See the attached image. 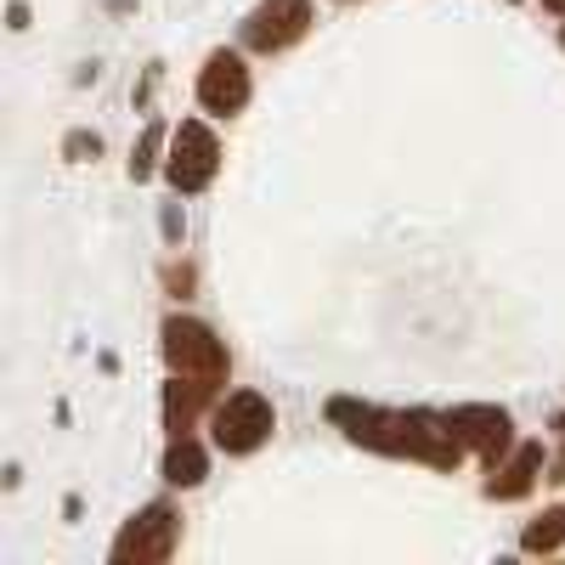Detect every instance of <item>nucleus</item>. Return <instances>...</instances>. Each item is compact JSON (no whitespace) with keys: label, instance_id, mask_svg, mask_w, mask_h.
<instances>
[{"label":"nucleus","instance_id":"obj_1","mask_svg":"<svg viewBox=\"0 0 565 565\" xmlns=\"http://www.w3.org/2000/svg\"><path fill=\"white\" fill-rule=\"evenodd\" d=\"M328 418L345 424V436L356 447L391 452V458H418V463H430V469H458V458H463V441L447 430V418L441 413H424V407L385 413V407L334 396V402H328Z\"/></svg>","mask_w":565,"mask_h":565},{"label":"nucleus","instance_id":"obj_2","mask_svg":"<svg viewBox=\"0 0 565 565\" xmlns=\"http://www.w3.org/2000/svg\"><path fill=\"white\" fill-rule=\"evenodd\" d=\"M164 362L170 373H193V380H215V385H226V373H232V356L215 340V328L199 317H181V311L164 317Z\"/></svg>","mask_w":565,"mask_h":565},{"label":"nucleus","instance_id":"obj_3","mask_svg":"<svg viewBox=\"0 0 565 565\" xmlns=\"http://www.w3.org/2000/svg\"><path fill=\"white\" fill-rule=\"evenodd\" d=\"M210 430H215V447L232 452V458H244L255 447L271 441L277 430V413L260 391H232L226 402H215V418H210Z\"/></svg>","mask_w":565,"mask_h":565},{"label":"nucleus","instance_id":"obj_4","mask_svg":"<svg viewBox=\"0 0 565 565\" xmlns=\"http://www.w3.org/2000/svg\"><path fill=\"white\" fill-rule=\"evenodd\" d=\"M221 170V141L204 119H181L170 130V159H164V175L175 193H204Z\"/></svg>","mask_w":565,"mask_h":565},{"label":"nucleus","instance_id":"obj_5","mask_svg":"<svg viewBox=\"0 0 565 565\" xmlns=\"http://www.w3.org/2000/svg\"><path fill=\"white\" fill-rule=\"evenodd\" d=\"M181 543V514L170 503H148L114 537V565H164Z\"/></svg>","mask_w":565,"mask_h":565},{"label":"nucleus","instance_id":"obj_6","mask_svg":"<svg viewBox=\"0 0 565 565\" xmlns=\"http://www.w3.org/2000/svg\"><path fill=\"white\" fill-rule=\"evenodd\" d=\"M441 418H447V430H452L463 447L481 452L487 469L514 447V418H509L503 407H492V402H463V407H447Z\"/></svg>","mask_w":565,"mask_h":565},{"label":"nucleus","instance_id":"obj_7","mask_svg":"<svg viewBox=\"0 0 565 565\" xmlns=\"http://www.w3.org/2000/svg\"><path fill=\"white\" fill-rule=\"evenodd\" d=\"M311 29V0H260L244 18V45L249 52H289Z\"/></svg>","mask_w":565,"mask_h":565},{"label":"nucleus","instance_id":"obj_8","mask_svg":"<svg viewBox=\"0 0 565 565\" xmlns=\"http://www.w3.org/2000/svg\"><path fill=\"white\" fill-rule=\"evenodd\" d=\"M244 103H249V68H244V57L238 52H210V63L199 74V108L226 119V114H244Z\"/></svg>","mask_w":565,"mask_h":565},{"label":"nucleus","instance_id":"obj_9","mask_svg":"<svg viewBox=\"0 0 565 565\" xmlns=\"http://www.w3.org/2000/svg\"><path fill=\"white\" fill-rule=\"evenodd\" d=\"M543 476V441H521V447H509V463H492V481H487V498L498 503H514V498H526Z\"/></svg>","mask_w":565,"mask_h":565},{"label":"nucleus","instance_id":"obj_10","mask_svg":"<svg viewBox=\"0 0 565 565\" xmlns=\"http://www.w3.org/2000/svg\"><path fill=\"white\" fill-rule=\"evenodd\" d=\"M215 380H193V373H175V380L164 385V430L170 436H186L199 424V413L215 402Z\"/></svg>","mask_w":565,"mask_h":565},{"label":"nucleus","instance_id":"obj_11","mask_svg":"<svg viewBox=\"0 0 565 565\" xmlns=\"http://www.w3.org/2000/svg\"><path fill=\"white\" fill-rule=\"evenodd\" d=\"M204 476H210V452L193 436H175L170 452H164V481L170 487H199Z\"/></svg>","mask_w":565,"mask_h":565},{"label":"nucleus","instance_id":"obj_12","mask_svg":"<svg viewBox=\"0 0 565 565\" xmlns=\"http://www.w3.org/2000/svg\"><path fill=\"white\" fill-rule=\"evenodd\" d=\"M559 543H565V503H559V509H548L543 521H532V526H526L521 548H526V554H554Z\"/></svg>","mask_w":565,"mask_h":565},{"label":"nucleus","instance_id":"obj_13","mask_svg":"<svg viewBox=\"0 0 565 565\" xmlns=\"http://www.w3.org/2000/svg\"><path fill=\"white\" fill-rule=\"evenodd\" d=\"M164 141H170V130H164V125H148V130H141L136 153H130V181H148V175L159 170V153H164Z\"/></svg>","mask_w":565,"mask_h":565},{"label":"nucleus","instance_id":"obj_14","mask_svg":"<svg viewBox=\"0 0 565 565\" xmlns=\"http://www.w3.org/2000/svg\"><path fill=\"white\" fill-rule=\"evenodd\" d=\"M63 153H68L74 164H85V159H97V153H103V136H97V130H74V136L63 141Z\"/></svg>","mask_w":565,"mask_h":565},{"label":"nucleus","instance_id":"obj_15","mask_svg":"<svg viewBox=\"0 0 565 565\" xmlns=\"http://www.w3.org/2000/svg\"><path fill=\"white\" fill-rule=\"evenodd\" d=\"M159 226H164V244H181V232H186V221H181V204H164Z\"/></svg>","mask_w":565,"mask_h":565},{"label":"nucleus","instance_id":"obj_16","mask_svg":"<svg viewBox=\"0 0 565 565\" xmlns=\"http://www.w3.org/2000/svg\"><path fill=\"white\" fill-rule=\"evenodd\" d=\"M164 282H170L175 295H186V289H193V266H170V271H164Z\"/></svg>","mask_w":565,"mask_h":565},{"label":"nucleus","instance_id":"obj_17","mask_svg":"<svg viewBox=\"0 0 565 565\" xmlns=\"http://www.w3.org/2000/svg\"><path fill=\"white\" fill-rule=\"evenodd\" d=\"M7 29H18V34L29 29V7H23V0H12V7H7Z\"/></svg>","mask_w":565,"mask_h":565},{"label":"nucleus","instance_id":"obj_18","mask_svg":"<svg viewBox=\"0 0 565 565\" xmlns=\"http://www.w3.org/2000/svg\"><path fill=\"white\" fill-rule=\"evenodd\" d=\"M554 430H559V436H565V418H559V424H554ZM548 481H565V452H559V458H554V476H548Z\"/></svg>","mask_w":565,"mask_h":565},{"label":"nucleus","instance_id":"obj_19","mask_svg":"<svg viewBox=\"0 0 565 565\" xmlns=\"http://www.w3.org/2000/svg\"><path fill=\"white\" fill-rule=\"evenodd\" d=\"M543 7H548V12H565V0H543Z\"/></svg>","mask_w":565,"mask_h":565},{"label":"nucleus","instance_id":"obj_20","mask_svg":"<svg viewBox=\"0 0 565 565\" xmlns=\"http://www.w3.org/2000/svg\"><path fill=\"white\" fill-rule=\"evenodd\" d=\"M559 45H565V29H559Z\"/></svg>","mask_w":565,"mask_h":565}]
</instances>
